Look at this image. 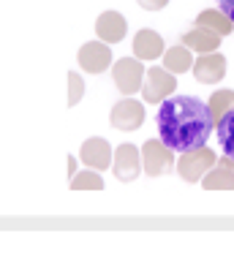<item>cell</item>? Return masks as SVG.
Wrapping results in <instances>:
<instances>
[{
  "instance_id": "1",
  "label": "cell",
  "mask_w": 234,
  "mask_h": 261,
  "mask_svg": "<svg viewBox=\"0 0 234 261\" xmlns=\"http://www.w3.org/2000/svg\"><path fill=\"white\" fill-rule=\"evenodd\" d=\"M158 134L174 152H188L193 147L207 144L215 130V117L210 103L193 95H169L158 109Z\"/></svg>"
},
{
  "instance_id": "2",
  "label": "cell",
  "mask_w": 234,
  "mask_h": 261,
  "mask_svg": "<svg viewBox=\"0 0 234 261\" xmlns=\"http://www.w3.org/2000/svg\"><path fill=\"white\" fill-rule=\"evenodd\" d=\"M215 163H218V155L210 150L207 144H201V147H193V150L183 152L180 163H177V174H180L185 182H201V177H204Z\"/></svg>"
},
{
  "instance_id": "3",
  "label": "cell",
  "mask_w": 234,
  "mask_h": 261,
  "mask_svg": "<svg viewBox=\"0 0 234 261\" xmlns=\"http://www.w3.org/2000/svg\"><path fill=\"white\" fill-rule=\"evenodd\" d=\"M144 73H147V68L142 65L139 57H120L117 63H112V79L123 95L139 93L144 85Z\"/></svg>"
},
{
  "instance_id": "4",
  "label": "cell",
  "mask_w": 234,
  "mask_h": 261,
  "mask_svg": "<svg viewBox=\"0 0 234 261\" xmlns=\"http://www.w3.org/2000/svg\"><path fill=\"white\" fill-rule=\"evenodd\" d=\"M174 90H177V79L169 68H158V65L147 68L142 85V98L147 103H164L169 95H174Z\"/></svg>"
},
{
  "instance_id": "5",
  "label": "cell",
  "mask_w": 234,
  "mask_h": 261,
  "mask_svg": "<svg viewBox=\"0 0 234 261\" xmlns=\"http://www.w3.org/2000/svg\"><path fill=\"white\" fill-rule=\"evenodd\" d=\"M142 163L147 177H161L174 166V150L164 144V139H147L142 144Z\"/></svg>"
},
{
  "instance_id": "6",
  "label": "cell",
  "mask_w": 234,
  "mask_h": 261,
  "mask_svg": "<svg viewBox=\"0 0 234 261\" xmlns=\"http://www.w3.org/2000/svg\"><path fill=\"white\" fill-rule=\"evenodd\" d=\"M109 122H112V128L131 134V130H136L144 122V106L139 101H134L131 95H125L123 101H117L115 106H112Z\"/></svg>"
},
{
  "instance_id": "7",
  "label": "cell",
  "mask_w": 234,
  "mask_h": 261,
  "mask_svg": "<svg viewBox=\"0 0 234 261\" xmlns=\"http://www.w3.org/2000/svg\"><path fill=\"white\" fill-rule=\"evenodd\" d=\"M112 169H115V177L120 182H134L136 177H139V171H144V163H142V150L134 144H120L117 152H115V163H112Z\"/></svg>"
},
{
  "instance_id": "8",
  "label": "cell",
  "mask_w": 234,
  "mask_h": 261,
  "mask_svg": "<svg viewBox=\"0 0 234 261\" xmlns=\"http://www.w3.org/2000/svg\"><path fill=\"white\" fill-rule=\"evenodd\" d=\"M76 60L87 73H103L107 68H112V49L107 41H90V44H82Z\"/></svg>"
},
{
  "instance_id": "9",
  "label": "cell",
  "mask_w": 234,
  "mask_h": 261,
  "mask_svg": "<svg viewBox=\"0 0 234 261\" xmlns=\"http://www.w3.org/2000/svg\"><path fill=\"white\" fill-rule=\"evenodd\" d=\"M191 71L201 85H218L226 76V57L218 52H204V55H199V60L193 63Z\"/></svg>"
},
{
  "instance_id": "10",
  "label": "cell",
  "mask_w": 234,
  "mask_h": 261,
  "mask_svg": "<svg viewBox=\"0 0 234 261\" xmlns=\"http://www.w3.org/2000/svg\"><path fill=\"white\" fill-rule=\"evenodd\" d=\"M201 185L207 191H234V158L231 155H221L218 163L201 177Z\"/></svg>"
},
{
  "instance_id": "11",
  "label": "cell",
  "mask_w": 234,
  "mask_h": 261,
  "mask_svg": "<svg viewBox=\"0 0 234 261\" xmlns=\"http://www.w3.org/2000/svg\"><path fill=\"white\" fill-rule=\"evenodd\" d=\"M82 161L87 163L90 169H98V171H107L112 163H115V150L109 147L107 139H101V136H93V139H87V142L82 144Z\"/></svg>"
},
{
  "instance_id": "12",
  "label": "cell",
  "mask_w": 234,
  "mask_h": 261,
  "mask_svg": "<svg viewBox=\"0 0 234 261\" xmlns=\"http://www.w3.org/2000/svg\"><path fill=\"white\" fill-rule=\"evenodd\" d=\"M125 33H128V22L117 11H103L98 16V22H95V36L107 41V44H120L125 38Z\"/></svg>"
},
{
  "instance_id": "13",
  "label": "cell",
  "mask_w": 234,
  "mask_h": 261,
  "mask_svg": "<svg viewBox=\"0 0 234 261\" xmlns=\"http://www.w3.org/2000/svg\"><path fill=\"white\" fill-rule=\"evenodd\" d=\"M221 38L215 30L204 28V24H196V28H191L188 33H183V44L193 49V52L204 55V52H218V46H221Z\"/></svg>"
},
{
  "instance_id": "14",
  "label": "cell",
  "mask_w": 234,
  "mask_h": 261,
  "mask_svg": "<svg viewBox=\"0 0 234 261\" xmlns=\"http://www.w3.org/2000/svg\"><path fill=\"white\" fill-rule=\"evenodd\" d=\"M131 46H134V55L139 57V60H158V57L166 52L164 38H161L155 30H150V28H144V30L136 33Z\"/></svg>"
},
{
  "instance_id": "15",
  "label": "cell",
  "mask_w": 234,
  "mask_h": 261,
  "mask_svg": "<svg viewBox=\"0 0 234 261\" xmlns=\"http://www.w3.org/2000/svg\"><path fill=\"white\" fill-rule=\"evenodd\" d=\"M193 49H188L185 44H177V46H169L164 52V68H169L172 73H185L193 68Z\"/></svg>"
},
{
  "instance_id": "16",
  "label": "cell",
  "mask_w": 234,
  "mask_h": 261,
  "mask_svg": "<svg viewBox=\"0 0 234 261\" xmlns=\"http://www.w3.org/2000/svg\"><path fill=\"white\" fill-rule=\"evenodd\" d=\"M196 24H204V28L215 30L218 36H229V33L234 30V22L221 11V8H204V11L196 16Z\"/></svg>"
},
{
  "instance_id": "17",
  "label": "cell",
  "mask_w": 234,
  "mask_h": 261,
  "mask_svg": "<svg viewBox=\"0 0 234 261\" xmlns=\"http://www.w3.org/2000/svg\"><path fill=\"white\" fill-rule=\"evenodd\" d=\"M207 103H210V112H213L215 122L223 120L229 112H234V90H215Z\"/></svg>"
},
{
  "instance_id": "18",
  "label": "cell",
  "mask_w": 234,
  "mask_h": 261,
  "mask_svg": "<svg viewBox=\"0 0 234 261\" xmlns=\"http://www.w3.org/2000/svg\"><path fill=\"white\" fill-rule=\"evenodd\" d=\"M215 136H218V142H221L223 152L234 158V112H229L223 120L215 122Z\"/></svg>"
},
{
  "instance_id": "19",
  "label": "cell",
  "mask_w": 234,
  "mask_h": 261,
  "mask_svg": "<svg viewBox=\"0 0 234 261\" xmlns=\"http://www.w3.org/2000/svg\"><path fill=\"white\" fill-rule=\"evenodd\" d=\"M71 188H74V191H103V177L98 174V169L76 171V174L71 177Z\"/></svg>"
},
{
  "instance_id": "20",
  "label": "cell",
  "mask_w": 234,
  "mask_h": 261,
  "mask_svg": "<svg viewBox=\"0 0 234 261\" xmlns=\"http://www.w3.org/2000/svg\"><path fill=\"white\" fill-rule=\"evenodd\" d=\"M82 95H85V82L79 73L74 71H68V106H74L82 101Z\"/></svg>"
},
{
  "instance_id": "21",
  "label": "cell",
  "mask_w": 234,
  "mask_h": 261,
  "mask_svg": "<svg viewBox=\"0 0 234 261\" xmlns=\"http://www.w3.org/2000/svg\"><path fill=\"white\" fill-rule=\"evenodd\" d=\"M144 11H161V8H166V3L169 0H136Z\"/></svg>"
},
{
  "instance_id": "22",
  "label": "cell",
  "mask_w": 234,
  "mask_h": 261,
  "mask_svg": "<svg viewBox=\"0 0 234 261\" xmlns=\"http://www.w3.org/2000/svg\"><path fill=\"white\" fill-rule=\"evenodd\" d=\"M218 8L234 22V0H218Z\"/></svg>"
},
{
  "instance_id": "23",
  "label": "cell",
  "mask_w": 234,
  "mask_h": 261,
  "mask_svg": "<svg viewBox=\"0 0 234 261\" xmlns=\"http://www.w3.org/2000/svg\"><path fill=\"white\" fill-rule=\"evenodd\" d=\"M68 171H71V177L76 174V161H74V155H68Z\"/></svg>"
}]
</instances>
